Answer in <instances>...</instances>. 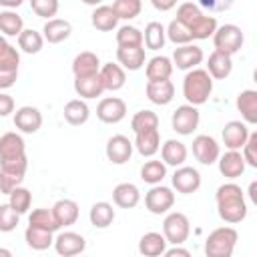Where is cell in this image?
I'll list each match as a JSON object with an SVG mask.
<instances>
[{
  "label": "cell",
  "mask_w": 257,
  "mask_h": 257,
  "mask_svg": "<svg viewBox=\"0 0 257 257\" xmlns=\"http://www.w3.org/2000/svg\"><path fill=\"white\" fill-rule=\"evenodd\" d=\"M199 4L207 10H213V12H223V10H229L233 0H199Z\"/></svg>",
  "instance_id": "54"
},
{
  "label": "cell",
  "mask_w": 257,
  "mask_h": 257,
  "mask_svg": "<svg viewBox=\"0 0 257 257\" xmlns=\"http://www.w3.org/2000/svg\"><path fill=\"white\" fill-rule=\"evenodd\" d=\"M88 219H90V223H92L94 227H98V229H106V227L114 221V209H112L110 203H106V201H98V203H94V205L90 207Z\"/></svg>",
  "instance_id": "33"
},
{
  "label": "cell",
  "mask_w": 257,
  "mask_h": 257,
  "mask_svg": "<svg viewBox=\"0 0 257 257\" xmlns=\"http://www.w3.org/2000/svg\"><path fill=\"white\" fill-rule=\"evenodd\" d=\"M84 4H88V6H96V4H100L102 0H82Z\"/></svg>",
  "instance_id": "61"
},
{
  "label": "cell",
  "mask_w": 257,
  "mask_h": 257,
  "mask_svg": "<svg viewBox=\"0 0 257 257\" xmlns=\"http://www.w3.org/2000/svg\"><path fill=\"white\" fill-rule=\"evenodd\" d=\"M18 219H20V215L10 207V203L0 205V231L2 233L14 231L16 225H18Z\"/></svg>",
  "instance_id": "48"
},
{
  "label": "cell",
  "mask_w": 257,
  "mask_h": 257,
  "mask_svg": "<svg viewBox=\"0 0 257 257\" xmlns=\"http://www.w3.org/2000/svg\"><path fill=\"white\" fill-rule=\"evenodd\" d=\"M28 225H34V227H40V229H46V231H52V233L56 229H60L52 211H48V209H34L28 217Z\"/></svg>",
  "instance_id": "41"
},
{
  "label": "cell",
  "mask_w": 257,
  "mask_h": 257,
  "mask_svg": "<svg viewBox=\"0 0 257 257\" xmlns=\"http://www.w3.org/2000/svg\"><path fill=\"white\" fill-rule=\"evenodd\" d=\"M191 233V223L187 219V215L175 211V213H169L163 221V235L167 239V243H173V245H183L187 241Z\"/></svg>",
  "instance_id": "5"
},
{
  "label": "cell",
  "mask_w": 257,
  "mask_h": 257,
  "mask_svg": "<svg viewBox=\"0 0 257 257\" xmlns=\"http://www.w3.org/2000/svg\"><path fill=\"white\" fill-rule=\"evenodd\" d=\"M0 255H4V257H10V255H12V253H10V251H8V249H0Z\"/></svg>",
  "instance_id": "62"
},
{
  "label": "cell",
  "mask_w": 257,
  "mask_h": 257,
  "mask_svg": "<svg viewBox=\"0 0 257 257\" xmlns=\"http://www.w3.org/2000/svg\"><path fill=\"white\" fill-rule=\"evenodd\" d=\"M161 157H163V163L165 165H171V167H181L185 161H187V147L181 143V141H167L161 149Z\"/></svg>",
  "instance_id": "27"
},
{
  "label": "cell",
  "mask_w": 257,
  "mask_h": 257,
  "mask_svg": "<svg viewBox=\"0 0 257 257\" xmlns=\"http://www.w3.org/2000/svg\"><path fill=\"white\" fill-rule=\"evenodd\" d=\"M173 74V62L167 56H155L147 64V78L149 80H165Z\"/></svg>",
  "instance_id": "35"
},
{
  "label": "cell",
  "mask_w": 257,
  "mask_h": 257,
  "mask_svg": "<svg viewBox=\"0 0 257 257\" xmlns=\"http://www.w3.org/2000/svg\"><path fill=\"white\" fill-rule=\"evenodd\" d=\"M88 116H90V110H88V104L84 100L72 98L64 104V118L68 124H74V126L84 124L88 120Z\"/></svg>",
  "instance_id": "29"
},
{
  "label": "cell",
  "mask_w": 257,
  "mask_h": 257,
  "mask_svg": "<svg viewBox=\"0 0 257 257\" xmlns=\"http://www.w3.org/2000/svg\"><path fill=\"white\" fill-rule=\"evenodd\" d=\"M4 44H6V40H4V36L0 34V46H4Z\"/></svg>",
  "instance_id": "63"
},
{
  "label": "cell",
  "mask_w": 257,
  "mask_h": 257,
  "mask_svg": "<svg viewBox=\"0 0 257 257\" xmlns=\"http://www.w3.org/2000/svg\"><path fill=\"white\" fill-rule=\"evenodd\" d=\"M86 247V241L82 235L74 233V231H64L60 233L56 239H54V249L58 255L62 257H72V255H78L82 253Z\"/></svg>",
  "instance_id": "11"
},
{
  "label": "cell",
  "mask_w": 257,
  "mask_h": 257,
  "mask_svg": "<svg viewBox=\"0 0 257 257\" xmlns=\"http://www.w3.org/2000/svg\"><path fill=\"white\" fill-rule=\"evenodd\" d=\"M22 181H24V177H20V175H12V173H6V171L0 169V193L10 195Z\"/></svg>",
  "instance_id": "53"
},
{
  "label": "cell",
  "mask_w": 257,
  "mask_h": 257,
  "mask_svg": "<svg viewBox=\"0 0 257 257\" xmlns=\"http://www.w3.org/2000/svg\"><path fill=\"white\" fill-rule=\"evenodd\" d=\"M98 76L102 80L104 90H120L124 86V82H126V74H124L122 66L120 64H112V62H108L102 68H98Z\"/></svg>",
  "instance_id": "19"
},
{
  "label": "cell",
  "mask_w": 257,
  "mask_h": 257,
  "mask_svg": "<svg viewBox=\"0 0 257 257\" xmlns=\"http://www.w3.org/2000/svg\"><path fill=\"white\" fill-rule=\"evenodd\" d=\"M165 32H167L169 40H171V42H175V44H189V42L193 40L189 26H187V24H183L181 20H177V18L169 24V28H167Z\"/></svg>",
  "instance_id": "45"
},
{
  "label": "cell",
  "mask_w": 257,
  "mask_h": 257,
  "mask_svg": "<svg viewBox=\"0 0 257 257\" xmlns=\"http://www.w3.org/2000/svg\"><path fill=\"white\" fill-rule=\"evenodd\" d=\"M20 64V54L12 44L0 46V70H18Z\"/></svg>",
  "instance_id": "47"
},
{
  "label": "cell",
  "mask_w": 257,
  "mask_h": 257,
  "mask_svg": "<svg viewBox=\"0 0 257 257\" xmlns=\"http://www.w3.org/2000/svg\"><path fill=\"white\" fill-rule=\"evenodd\" d=\"M26 167H28L26 155H20V157H12V159H2V161H0V169H2V171H6V173H12V175H20V177H24V173H26Z\"/></svg>",
  "instance_id": "51"
},
{
  "label": "cell",
  "mask_w": 257,
  "mask_h": 257,
  "mask_svg": "<svg viewBox=\"0 0 257 257\" xmlns=\"http://www.w3.org/2000/svg\"><path fill=\"white\" fill-rule=\"evenodd\" d=\"M237 108L241 112V116L245 118V122L255 124L257 122V92L255 90H243L237 96Z\"/></svg>",
  "instance_id": "28"
},
{
  "label": "cell",
  "mask_w": 257,
  "mask_h": 257,
  "mask_svg": "<svg viewBox=\"0 0 257 257\" xmlns=\"http://www.w3.org/2000/svg\"><path fill=\"white\" fill-rule=\"evenodd\" d=\"M42 32H44V40H46V42H50V44H58V42H62V40H66V38L70 36L72 26H70L68 20H62V18H50V20H46Z\"/></svg>",
  "instance_id": "23"
},
{
  "label": "cell",
  "mask_w": 257,
  "mask_h": 257,
  "mask_svg": "<svg viewBox=\"0 0 257 257\" xmlns=\"http://www.w3.org/2000/svg\"><path fill=\"white\" fill-rule=\"evenodd\" d=\"M249 195H251L253 203H257V183H255V181H253V183H251V187H249Z\"/></svg>",
  "instance_id": "60"
},
{
  "label": "cell",
  "mask_w": 257,
  "mask_h": 257,
  "mask_svg": "<svg viewBox=\"0 0 257 257\" xmlns=\"http://www.w3.org/2000/svg\"><path fill=\"white\" fill-rule=\"evenodd\" d=\"M247 137H249V128H247V124L241 122V120H231V122H227L225 128H223V143H225V147L231 149V151H239V149L245 145Z\"/></svg>",
  "instance_id": "16"
},
{
  "label": "cell",
  "mask_w": 257,
  "mask_h": 257,
  "mask_svg": "<svg viewBox=\"0 0 257 257\" xmlns=\"http://www.w3.org/2000/svg\"><path fill=\"white\" fill-rule=\"evenodd\" d=\"M163 255H167V257H175V255H183V257H189L191 253H189L187 249H183V247L175 245L173 249H165V253H163Z\"/></svg>",
  "instance_id": "58"
},
{
  "label": "cell",
  "mask_w": 257,
  "mask_h": 257,
  "mask_svg": "<svg viewBox=\"0 0 257 257\" xmlns=\"http://www.w3.org/2000/svg\"><path fill=\"white\" fill-rule=\"evenodd\" d=\"M42 44H44V36H42L40 32L32 30V28H26V30L22 28V32L18 34V46H20L26 54H36V52H40Z\"/></svg>",
  "instance_id": "37"
},
{
  "label": "cell",
  "mask_w": 257,
  "mask_h": 257,
  "mask_svg": "<svg viewBox=\"0 0 257 257\" xmlns=\"http://www.w3.org/2000/svg\"><path fill=\"white\" fill-rule=\"evenodd\" d=\"M243 149V161L249 167H257V133H249Z\"/></svg>",
  "instance_id": "52"
},
{
  "label": "cell",
  "mask_w": 257,
  "mask_h": 257,
  "mask_svg": "<svg viewBox=\"0 0 257 257\" xmlns=\"http://www.w3.org/2000/svg\"><path fill=\"white\" fill-rule=\"evenodd\" d=\"M118 46H143V32L135 26H120L116 32Z\"/></svg>",
  "instance_id": "46"
},
{
  "label": "cell",
  "mask_w": 257,
  "mask_h": 257,
  "mask_svg": "<svg viewBox=\"0 0 257 257\" xmlns=\"http://www.w3.org/2000/svg\"><path fill=\"white\" fill-rule=\"evenodd\" d=\"M18 78V70H0V90L14 86Z\"/></svg>",
  "instance_id": "55"
},
{
  "label": "cell",
  "mask_w": 257,
  "mask_h": 257,
  "mask_svg": "<svg viewBox=\"0 0 257 257\" xmlns=\"http://www.w3.org/2000/svg\"><path fill=\"white\" fill-rule=\"evenodd\" d=\"M201 60H203V50L195 44H181L173 52V62L181 70L195 68L197 64H201Z\"/></svg>",
  "instance_id": "14"
},
{
  "label": "cell",
  "mask_w": 257,
  "mask_h": 257,
  "mask_svg": "<svg viewBox=\"0 0 257 257\" xmlns=\"http://www.w3.org/2000/svg\"><path fill=\"white\" fill-rule=\"evenodd\" d=\"M131 128L135 133L149 131V128H159V116L153 110H139L131 120Z\"/></svg>",
  "instance_id": "44"
},
{
  "label": "cell",
  "mask_w": 257,
  "mask_h": 257,
  "mask_svg": "<svg viewBox=\"0 0 257 257\" xmlns=\"http://www.w3.org/2000/svg\"><path fill=\"white\" fill-rule=\"evenodd\" d=\"M24 239H26L28 247L34 251H44L54 243L52 231H46V229H40L34 225H28V229L24 231Z\"/></svg>",
  "instance_id": "30"
},
{
  "label": "cell",
  "mask_w": 257,
  "mask_h": 257,
  "mask_svg": "<svg viewBox=\"0 0 257 257\" xmlns=\"http://www.w3.org/2000/svg\"><path fill=\"white\" fill-rule=\"evenodd\" d=\"M24 139L16 133H6L0 137V161L2 159H12V157H20L26 155L24 153Z\"/></svg>",
  "instance_id": "31"
},
{
  "label": "cell",
  "mask_w": 257,
  "mask_h": 257,
  "mask_svg": "<svg viewBox=\"0 0 257 257\" xmlns=\"http://www.w3.org/2000/svg\"><path fill=\"white\" fill-rule=\"evenodd\" d=\"M30 8L40 18H52L58 12V0H30Z\"/></svg>",
  "instance_id": "50"
},
{
  "label": "cell",
  "mask_w": 257,
  "mask_h": 257,
  "mask_svg": "<svg viewBox=\"0 0 257 257\" xmlns=\"http://www.w3.org/2000/svg\"><path fill=\"white\" fill-rule=\"evenodd\" d=\"M96 116L106 124H116L126 116V104L122 98H116V96L102 98L96 106Z\"/></svg>",
  "instance_id": "7"
},
{
  "label": "cell",
  "mask_w": 257,
  "mask_h": 257,
  "mask_svg": "<svg viewBox=\"0 0 257 257\" xmlns=\"http://www.w3.org/2000/svg\"><path fill=\"white\" fill-rule=\"evenodd\" d=\"M98 68H100L98 56L94 52H88V50L76 54V58L72 60V72H74V76L94 74V72H98Z\"/></svg>",
  "instance_id": "32"
},
{
  "label": "cell",
  "mask_w": 257,
  "mask_h": 257,
  "mask_svg": "<svg viewBox=\"0 0 257 257\" xmlns=\"http://www.w3.org/2000/svg\"><path fill=\"white\" fill-rule=\"evenodd\" d=\"M233 70V62H231V56L221 52V50H213L209 54V60H207V72L211 74V78H217V80H223L231 74Z\"/></svg>",
  "instance_id": "17"
},
{
  "label": "cell",
  "mask_w": 257,
  "mask_h": 257,
  "mask_svg": "<svg viewBox=\"0 0 257 257\" xmlns=\"http://www.w3.org/2000/svg\"><path fill=\"white\" fill-rule=\"evenodd\" d=\"M165 38H167V32H165V26L161 22H149L147 24L145 34H143V42L147 44V48H151V50L163 48Z\"/></svg>",
  "instance_id": "36"
},
{
  "label": "cell",
  "mask_w": 257,
  "mask_h": 257,
  "mask_svg": "<svg viewBox=\"0 0 257 257\" xmlns=\"http://www.w3.org/2000/svg\"><path fill=\"white\" fill-rule=\"evenodd\" d=\"M167 175V167L163 161H147L141 167V179L149 185H159Z\"/></svg>",
  "instance_id": "38"
},
{
  "label": "cell",
  "mask_w": 257,
  "mask_h": 257,
  "mask_svg": "<svg viewBox=\"0 0 257 257\" xmlns=\"http://www.w3.org/2000/svg\"><path fill=\"white\" fill-rule=\"evenodd\" d=\"M14 110V98L10 94L0 92V116H8Z\"/></svg>",
  "instance_id": "56"
},
{
  "label": "cell",
  "mask_w": 257,
  "mask_h": 257,
  "mask_svg": "<svg viewBox=\"0 0 257 257\" xmlns=\"http://www.w3.org/2000/svg\"><path fill=\"white\" fill-rule=\"evenodd\" d=\"M135 147L143 157H153L159 149H161V137H159V128H149V131H141L135 133Z\"/></svg>",
  "instance_id": "25"
},
{
  "label": "cell",
  "mask_w": 257,
  "mask_h": 257,
  "mask_svg": "<svg viewBox=\"0 0 257 257\" xmlns=\"http://www.w3.org/2000/svg\"><path fill=\"white\" fill-rule=\"evenodd\" d=\"M211 92H213V78L207 70L193 68L191 72H187V76L183 80V94L189 104H193V106L205 104L209 100Z\"/></svg>",
  "instance_id": "2"
},
{
  "label": "cell",
  "mask_w": 257,
  "mask_h": 257,
  "mask_svg": "<svg viewBox=\"0 0 257 257\" xmlns=\"http://www.w3.org/2000/svg\"><path fill=\"white\" fill-rule=\"evenodd\" d=\"M219 171L223 177L227 179H237L243 175L245 171V161H243V155L239 151H231L225 153L221 159H219Z\"/></svg>",
  "instance_id": "21"
},
{
  "label": "cell",
  "mask_w": 257,
  "mask_h": 257,
  "mask_svg": "<svg viewBox=\"0 0 257 257\" xmlns=\"http://www.w3.org/2000/svg\"><path fill=\"white\" fill-rule=\"evenodd\" d=\"M193 155L201 165H213L219 159V145L209 135H199L193 141Z\"/></svg>",
  "instance_id": "9"
},
{
  "label": "cell",
  "mask_w": 257,
  "mask_h": 257,
  "mask_svg": "<svg viewBox=\"0 0 257 257\" xmlns=\"http://www.w3.org/2000/svg\"><path fill=\"white\" fill-rule=\"evenodd\" d=\"M116 60L126 70H139L145 64V48L143 46H118Z\"/></svg>",
  "instance_id": "20"
},
{
  "label": "cell",
  "mask_w": 257,
  "mask_h": 257,
  "mask_svg": "<svg viewBox=\"0 0 257 257\" xmlns=\"http://www.w3.org/2000/svg\"><path fill=\"white\" fill-rule=\"evenodd\" d=\"M8 197H10V201H8V203H10V207H12L18 215L26 213V211L30 209V205H32V193H30L28 189L20 187V185H18V187L8 195Z\"/></svg>",
  "instance_id": "43"
},
{
  "label": "cell",
  "mask_w": 257,
  "mask_h": 257,
  "mask_svg": "<svg viewBox=\"0 0 257 257\" xmlns=\"http://www.w3.org/2000/svg\"><path fill=\"white\" fill-rule=\"evenodd\" d=\"M145 205L153 215H163L175 205V193L169 187L155 185L147 195H145Z\"/></svg>",
  "instance_id": "6"
},
{
  "label": "cell",
  "mask_w": 257,
  "mask_h": 257,
  "mask_svg": "<svg viewBox=\"0 0 257 257\" xmlns=\"http://www.w3.org/2000/svg\"><path fill=\"white\" fill-rule=\"evenodd\" d=\"M58 227H68V225H74L76 219H78V205L72 201V199H60L54 203V207L50 209Z\"/></svg>",
  "instance_id": "22"
},
{
  "label": "cell",
  "mask_w": 257,
  "mask_h": 257,
  "mask_svg": "<svg viewBox=\"0 0 257 257\" xmlns=\"http://www.w3.org/2000/svg\"><path fill=\"white\" fill-rule=\"evenodd\" d=\"M173 128L179 135H191L199 124V110L193 104H183L173 112Z\"/></svg>",
  "instance_id": "8"
},
{
  "label": "cell",
  "mask_w": 257,
  "mask_h": 257,
  "mask_svg": "<svg viewBox=\"0 0 257 257\" xmlns=\"http://www.w3.org/2000/svg\"><path fill=\"white\" fill-rule=\"evenodd\" d=\"M90 20H92V26H94L96 30L108 32V30H114V28H116L118 16L114 14L112 6H96Z\"/></svg>",
  "instance_id": "34"
},
{
  "label": "cell",
  "mask_w": 257,
  "mask_h": 257,
  "mask_svg": "<svg viewBox=\"0 0 257 257\" xmlns=\"http://www.w3.org/2000/svg\"><path fill=\"white\" fill-rule=\"evenodd\" d=\"M173 187L177 189V193L183 195H191L201 187V175L197 169L193 167H179L173 175Z\"/></svg>",
  "instance_id": "10"
},
{
  "label": "cell",
  "mask_w": 257,
  "mask_h": 257,
  "mask_svg": "<svg viewBox=\"0 0 257 257\" xmlns=\"http://www.w3.org/2000/svg\"><path fill=\"white\" fill-rule=\"evenodd\" d=\"M237 231L233 227H219L209 233L205 241V253L209 257H231L237 245Z\"/></svg>",
  "instance_id": "3"
},
{
  "label": "cell",
  "mask_w": 257,
  "mask_h": 257,
  "mask_svg": "<svg viewBox=\"0 0 257 257\" xmlns=\"http://www.w3.org/2000/svg\"><path fill=\"white\" fill-rule=\"evenodd\" d=\"M165 249H167V239H165V235L155 233V231L145 233V235L141 237V241H139V251H141V255H145V257H159V255L165 253Z\"/></svg>",
  "instance_id": "26"
},
{
  "label": "cell",
  "mask_w": 257,
  "mask_h": 257,
  "mask_svg": "<svg viewBox=\"0 0 257 257\" xmlns=\"http://www.w3.org/2000/svg\"><path fill=\"white\" fill-rule=\"evenodd\" d=\"M112 10L118 18L122 20H131L137 18L143 10V2L141 0H114L112 2Z\"/></svg>",
  "instance_id": "42"
},
{
  "label": "cell",
  "mask_w": 257,
  "mask_h": 257,
  "mask_svg": "<svg viewBox=\"0 0 257 257\" xmlns=\"http://www.w3.org/2000/svg\"><path fill=\"white\" fill-rule=\"evenodd\" d=\"M14 126L20 128L22 133H36L42 126V114L36 106H20L14 112Z\"/></svg>",
  "instance_id": "13"
},
{
  "label": "cell",
  "mask_w": 257,
  "mask_h": 257,
  "mask_svg": "<svg viewBox=\"0 0 257 257\" xmlns=\"http://www.w3.org/2000/svg\"><path fill=\"white\" fill-rule=\"evenodd\" d=\"M151 4H153L157 10L167 12V10H171V8L177 4V0H151Z\"/></svg>",
  "instance_id": "57"
},
{
  "label": "cell",
  "mask_w": 257,
  "mask_h": 257,
  "mask_svg": "<svg viewBox=\"0 0 257 257\" xmlns=\"http://www.w3.org/2000/svg\"><path fill=\"white\" fill-rule=\"evenodd\" d=\"M217 209H219V217L227 223H241L247 217V205H245V197L239 185L235 183H225L217 189Z\"/></svg>",
  "instance_id": "1"
},
{
  "label": "cell",
  "mask_w": 257,
  "mask_h": 257,
  "mask_svg": "<svg viewBox=\"0 0 257 257\" xmlns=\"http://www.w3.org/2000/svg\"><path fill=\"white\" fill-rule=\"evenodd\" d=\"M22 2H24V0H0V6H4V8H8V10H12V8H18Z\"/></svg>",
  "instance_id": "59"
},
{
  "label": "cell",
  "mask_w": 257,
  "mask_h": 257,
  "mask_svg": "<svg viewBox=\"0 0 257 257\" xmlns=\"http://www.w3.org/2000/svg\"><path fill=\"white\" fill-rule=\"evenodd\" d=\"M145 90H147L149 100L155 102V104H161V106L169 104L173 100V96H175V84L169 78H165V80H149Z\"/></svg>",
  "instance_id": "15"
},
{
  "label": "cell",
  "mask_w": 257,
  "mask_h": 257,
  "mask_svg": "<svg viewBox=\"0 0 257 257\" xmlns=\"http://www.w3.org/2000/svg\"><path fill=\"white\" fill-rule=\"evenodd\" d=\"M112 201H114V205H118L120 209H133V207L139 205L141 193H139L137 185H133V183H120V185H116L114 191H112Z\"/></svg>",
  "instance_id": "24"
},
{
  "label": "cell",
  "mask_w": 257,
  "mask_h": 257,
  "mask_svg": "<svg viewBox=\"0 0 257 257\" xmlns=\"http://www.w3.org/2000/svg\"><path fill=\"white\" fill-rule=\"evenodd\" d=\"M22 18L14 10H4L0 12V34L6 36H18L22 32Z\"/></svg>",
  "instance_id": "40"
},
{
  "label": "cell",
  "mask_w": 257,
  "mask_h": 257,
  "mask_svg": "<svg viewBox=\"0 0 257 257\" xmlns=\"http://www.w3.org/2000/svg\"><path fill=\"white\" fill-rule=\"evenodd\" d=\"M201 16H203V12H201L199 6L193 4V2H183V4L177 8V20H181V22L187 24V26H191L193 22H197Z\"/></svg>",
  "instance_id": "49"
},
{
  "label": "cell",
  "mask_w": 257,
  "mask_h": 257,
  "mask_svg": "<svg viewBox=\"0 0 257 257\" xmlns=\"http://www.w3.org/2000/svg\"><path fill=\"white\" fill-rule=\"evenodd\" d=\"M193 40H205L209 36H213V32L217 30V18L215 16H201L197 22H193L189 26Z\"/></svg>",
  "instance_id": "39"
},
{
  "label": "cell",
  "mask_w": 257,
  "mask_h": 257,
  "mask_svg": "<svg viewBox=\"0 0 257 257\" xmlns=\"http://www.w3.org/2000/svg\"><path fill=\"white\" fill-rule=\"evenodd\" d=\"M133 155V143L124 135H114L106 143V159L114 165H124Z\"/></svg>",
  "instance_id": "12"
},
{
  "label": "cell",
  "mask_w": 257,
  "mask_h": 257,
  "mask_svg": "<svg viewBox=\"0 0 257 257\" xmlns=\"http://www.w3.org/2000/svg\"><path fill=\"white\" fill-rule=\"evenodd\" d=\"M74 90L82 98H96L102 94L104 86H102L98 72H94V74H86V76H74Z\"/></svg>",
  "instance_id": "18"
},
{
  "label": "cell",
  "mask_w": 257,
  "mask_h": 257,
  "mask_svg": "<svg viewBox=\"0 0 257 257\" xmlns=\"http://www.w3.org/2000/svg\"><path fill=\"white\" fill-rule=\"evenodd\" d=\"M243 32L239 26L235 24H223V26H217V30L213 32V44H215V50H221L225 54H235L239 52V48L243 46Z\"/></svg>",
  "instance_id": "4"
}]
</instances>
